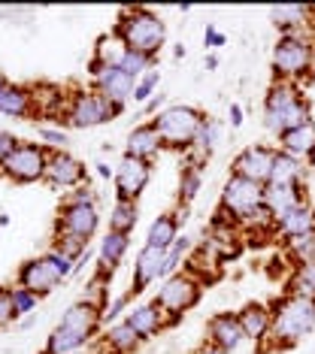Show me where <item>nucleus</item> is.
Masks as SVG:
<instances>
[{
  "mask_svg": "<svg viewBox=\"0 0 315 354\" xmlns=\"http://www.w3.org/2000/svg\"><path fill=\"white\" fill-rule=\"evenodd\" d=\"M306 185H264V206L270 209L273 221H282L291 209L303 203Z\"/></svg>",
  "mask_w": 315,
  "mask_h": 354,
  "instance_id": "f3484780",
  "label": "nucleus"
},
{
  "mask_svg": "<svg viewBox=\"0 0 315 354\" xmlns=\"http://www.w3.org/2000/svg\"><path fill=\"white\" fill-rule=\"evenodd\" d=\"M194 354H228V351H222V348H215V345H200V348L197 351H194Z\"/></svg>",
  "mask_w": 315,
  "mask_h": 354,
  "instance_id": "c03bdc74",
  "label": "nucleus"
},
{
  "mask_svg": "<svg viewBox=\"0 0 315 354\" xmlns=\"http://www.w3.org/2000/svg\"><path fill=\"white\" fill-rule=\"evenodd\" d=\"M200 281L191 276V272H176V276H167L164 285L158 288V297L155 303L164 309V315L170 318V324L173 321H179L185 312L194 309V306L200 303Z\"/></svg>",
  "mask_w": 315,
  "mask_h": 354,
  "instance_id": "0eeeda50",
  "label": "nucleus"
},
{
  "mask_svg": "<svg viewBox=\"0 0 315 354\" xmlns=\"http://www.w3.org/2000/svg\"><path fill=\"white\" fill-rule=\"evenodd\" d=\"M285 254L294 267L315 263V233H306V236H297V239H285Z\"/></svg>",
  "mask_w": 315,
  "mask_h": 354,
  "instance_id": "2f4dec72",
  "label": "nucleus"
},
{
  "mask_svg": "<svg viewBox=\"0 0 315 354\" xmlns=\"http://www.w3.org/2000/svg\"><path fill=\"white\" fill-rule=\"evenodd\" d=\"M315 149V122H306L300 127H291L288 133L279 136V151H285L291 158H309Z\"/></svg>",
  "mask_w": 315,
  "mask_h": 354,
  "instance_id": "5701e85b",
  "label": "nucleus"
},
{
  "mask_svg": "<svg viewBox=\"0 0 315 354\" xmlns=\"http://www.w3.org/2000/svg\"><path fill=\"white\" fill-rule=\"evenodd\" d=\"M237 318H240V324H242V333H246V339H255V342H267V339H270L273 309H267L264 303H246L237 312Z\"/></svg>",
  "mask_w": 315,
  "mask_h": 354,
  "instance_id": "a211bd4d",
  "label": "nucleus"
},
{
  "mask_svg": "<svg viewBox=\"0 0 315 354\" xmlns=\"http://www.w3.org/2000/svg\"><path fill=\"white\" fill-rule=\"evenodd\" d=\"M12 146H15L12 136H10V133H0V164H3V158L10 155V149H12Z\"/></svg>",
  "mask_w": 315,
  "mask_h": 354,
  "instance_id": "79ce46f5",
  "label": "nucleus"
},
{
  "mask_svg": "<svg viewBox=\"0 0 315 354\" xmlns=\"http://www.w3.org/2000/svg\"><path fill=\"white\" fill-rule=\"evenodd\" d=\"M127 245H131V233L109 230L107 236L100 239V263H103V267H116V263H121Z\"/></svg>",
  "mask_w": 315,
  "mask_h": 354,
  "instance_id": "7c9ffc66",
  "label": "nucleus"
},
{
  "mask_svg": "<svg viewBox=\"0 0 315 354\" xmlns=\"http://www.w3.org/2000/svg\"><path fill=\"white\" fill-rule=\"evenodd\" d=\"M82 164H79L76 158L64 155V151H55V155H48V167H46V179L52 185H58V188H70V185H79L82 182Z\"/></svg>",
  "mask_w": 315,
  "mask_h": 354,
  "instance_id": "aec40b11",
  "label": "nucleus"
},
{
  "mask_svg": "<svg viewBox=\"0 0 315 354\" xmlns=\"http://www.w3.org/2000/svg\"><path fill=\"white\" fill-rule=\"evenodd\" d=\"M34 109V94H28L24 88H15V85H6L3 94H0V112L3 115H12V118H21Z\"/></svg>",
  "mask_w": 315,
  "mask_h": 354,
  "instance_id": "c85d7f7f",
  "label": "nucleus"
},
{
  "mask_svg": "<svg viewBox=\"0 0 315 354\" xmlns=\"http://www.w3.org/2000/svg\"><path fill=\"white\" fill-rule=\"evenodd\" d=\"M116 67H121L127 76H134V79H140L145 70H152V58H145V55H140V52H131V49H125L121 52V58H118V64Z\"/></svg>",
  "mask_w": 315,
  "mask_h": 354,
  "instance_id": "f704fd0d",
  "label": "nucleus"
},
{
  "mask_svg": "<svg viewBox=\"0 0 315 354\" xmlns=\"http://www.w3.org/2000/svg\"><path fill=\"white\" fill-rule=\"evenodd\" d=\"M152 179V164L149 160H140V158H131L125 155L116 170V188H118V200H134L145 191V185Z\"/></svg>",
  "mask_w": 315,
  "mask_h": 354,
  "instance_id": "f8f14e48",
  "label": "nucleus"
},
{
  "mask_svg": "<svg viewBox=\"0 0 315 354\" xmlns=\"http://www.w3.org/2000/svg\"><path fill=\"white\" fill-rule=\"evenodd\" d=\"M288 294L306 297V300H315V263H303V267H294L288 279Z\"/></svg>",
  "mask_w": 315,
  "mask_h": 354,
  "instance_id": "473e14b6",
  "label": "nucleus"
},
{
  "mask_svg": "<svg viewBox=\"0 0 315 354\" xmlns=\"http://www.w3.org/2000/svg\"><path fill=\"white\" fill-rule=\"evenodd\" d=\"M140 342H143V336L136 333L127 321H118V324L109 327V333H107V348L112 354H131V351L140 348Z\"/></svg>",
  "mask_w": 315,
  "mask_h": 354,
  "instance_id": "bb28decb",
  "label": "nucleus"
},
{
  "mask_svg": "<svg viewBox=\"0 0 315 354\" xmlns=\"http://www.w3.org/2000/svg\"><path fill=\"white\" fill-rule=\"evenodd\" d=\"M222 43H224V37L218 34V30H215L213 25H209V28H206V46H209V49H218Z\"/></svg>",
  "mask_w": 315,
  "mask_h": 354,
  "instance_id": "a19ab883",
  "label": "nucleus"
},
{
  "mask_svg": "<svg viewBox=\"0 0 315 354\" xmlns=\"http://www.w3.org/2000/svg\"><path fill=\"white\" fill-rule=\"evenodd\" d=\"M97 230V206L94 203H67L61 212V236L88 243Z\"/></svg>",
  "mask_w": 315,
  "mask_h": 354,
  "instance_id": "4468645a",
  "label": "nucleus"
},
{
  "mask_svg": "<svg viewBox=\"0 0 315 354\" xmlns=\"http://www.w3.org/2000/svg\"><path fill=\"white\" fill-rule=\"evenodd\" d=\"M103 297H107V279H103V276H94L91 281H88V288H85L82 303L94 306V309H100V306H103Z\"/></svg>",
  "mask_w": 315,
  "mask_h": 354,
  "instance_id": "4c0bfd02",
  "label": "nucleus"
},
{
  "mask_svg": "<svg viewBox=\"0 0 315 354\" xmlns=\"http://www.w3.org/2000/svg\"><path fill=\"white\" fill-rule=\"evenodd\" d=\"M3 88H6V82H3V79H0V94H3Z\"/></svg>",
  "mask_w": 315,
  "mask_h": 354,
  "instance_id": "de8ad7c7",
  "label": "nucleus"
},
{
  "mask_svg": "<svg viewBox=\"0 0 315 354\" xmlns=\"http://www.w3.org/2000/svg\"><path fill=\"white\" fill-rule=\"evenodd\" d=\"M267 185H303L300 160L285 155V151H276V164H273V173H270V182Z\"/></svg>",
  "mask_w": 315,
  "mask_h": 354,
  "instance_id": "cd10ccee",
  "label": "nucleus"
},
{
  "mask_svg": "<svg viewBox=\"0 0 315 354\" xmlns=\"http://www.w3.org/2000/svg\"><path fill=\"white\" fill-rule=\"evenodd\" d=\"M204 122H206V118L200 115L194 106H182V103H179V106H167L152 124L158 127V133H161V140H164L167 149L188 151L194 146V140H197Z\"/></svg>",
  "mask_w": 315,
  "mask_h": 354,
  "instance_id": "39448f33",
  "label": "nucleus"
},
{
  "mask_svg": "<svg viewBox=\"0 0 315 354\" xmlns=\"http://www.w3.org/2000/svg\"><path fill=\"white\" fill-rule=\"evenodd\" d=\"M161 82V73H158V67H152V70H145V73L136 79V85H134V100L136 103H145V100H152L155 97V88Z\"/></svg>",
  "mask_w": 315,
  "mask_h": 354,
  "instance_id": "e433bc0d",
  "label": "nucleus"
},
{
  "mask_svg": "<svg viewBox=\"0 0 315 354\" xmlns=\"http://www.w3.org/2000/svg\"><path fill=\"white\" fill-rule=\"evenodd\" d=\"M276 233L282 239H297V236H306V233H315V206H309L303 200L282 221H276Z\"/></svg>",
  "mask_w": 315,
  "mask_h": 354,
  "instance_id": "4be33fe9",
  "label": "nucleus"
},
{
  "mask_svg": "<svg viewBox=\"0 0 315 354\" xmlns=\"http://www.w3.org/2000/svg\"><path fill=\"white\" fill-rule=\"evenodd\" d=\"M116 112L118 109L103 100L97 91H82V94H73V100L67 106V118L73 127H97V124L109 122Z\"/></svg>",
  "mask_w": 315,
  "mask_h": 354,
  "instance_id": "9b49d317",
  "label": "nucleus"
},
{
  "mask_svg": "<svg viewBox=\"0 0 315 354\" xmlns=\"http://www.w3.org/2000/svg\"><path fill=\"white\" fill-rule=\"evenodd\" d=\"M164 149V140H161L155 124H140L127 133V155L140 158V160H152L155 155H161Z\"/></svg>",
  "mask_w": 315,
  "mask_h": 354,
  "instance_id": "412c9836",
  "label": "nucleus"
},
{
  "mask_svg": "<svg viewBox=\"0 0 315 354\" xmlns=\"http://www.w3.org/2000/svg\"><path fill=\"white\" fill-rule=\"evenodd\" d=\"M15 315V306H12V291H6V288H0V327L10 324Z\"/></svg>",
  "mask_w": 315,
  "mask_h": 354,
  "instance_id": "ea45409f",
  "label": "nucleus"
},
{
  "mask_svg": "<svg viewBox=\"0 0 315 354\" xmlns=\"http://www.w3.org/2000/svg\"><path fill=\"white\" fill-rule=\"evenodd\" d=\"M206 342L215 345L222 351H237L242 342H246V333H242V324L237 318V312H215L206 324Z\"/></svg>",
  "mask_w": 315,
  "mask_h": 354,
  "instance_id": "ddd939ff",
  "label": "nucleus"
},
{
  "mask_svg": "<svg viewBox=\"0 0 315 354\" xmlns=\"http://www.w3.org/2000/svg\"><path fill=\"white\" fill-rule=\"evenodd\" d=\"M164 263H167V248H158V245H143V252L136 254V263H134V294L145 291L152 281H158L164 276Z\"/></svg>",
  "mask_w": 315,
  "mask_h": 354,
  "instance_id": "2eb2a0df",
  "label": "nucleus"
},
{
  "mask_svg": "<svg viewBox=\"0 0 315 354\" xmlns=\"http://www.w3.org/2000/svg\"><path fill=\"white\" fill-rule=\"evenodd\" d=\"M306 160H309V167H312V173H315V149H312V155L306 158Z\"/></svg>",
  "mask_w": 315,
  "mask_h": 354,
  "instance_id": "49530a36",
  "label": "nucleus"
},
{
  "mask_svg": "<svg viewBox=\"0 0 315 354\" xmlns=\"http://www.w3.org/2000/svg\"><path fill=\"white\" fill-rule=\"evenodd\" d=\"M127 324H131L136 333L143 336V339H149V336H155L161 333L167 324H170V318L164 315V309L152 300V303H143V306H136V309H131V315L125 318Z\"/></svg>",
  "mask_w": 315,
  "mask_h": 354,
  "instance_id": "6ab92c4d",
  "label": "nucleus"
},
{
  "mask_svg": "<svg viewBox=\"0 0 315 354\" xmlns=\"http://www.w3.org/2000/svg\"><path fill=\"white\" fill-rule=\"evenodd\" d=\"M273 73L282 82H303V76L312 73L315 67V37L312 28L303 30H291V34H282L273 46Z\"/></svg>",
  "mask_w": 315,
  "mask_h": 354,
  "instance_id": "7ed1b4c3",
  "label": "nucleus"
},
{
  "mask_svg": "<svg viewBox=\"0 0 315 354\" xmlns=\"http://www.w3.org/2000/svg\"><path fill=\"white\" fill-rule=\"evenodd\" d=\"M88 339H91V336H82V333H76V330H67V327L58 324L46 342V354H73V351L82 348Z\"/></svg>",
  "mask_w": 315,
  "mask_h": 354,
  "instance_id": "c756f323",
  "label": "nucleus"
},
{
  "mask_svg": "<svg viewBox=\"0 0 315 354\" xmlns=\"http://www.w3.org/2000/svg\"><path fill=\"white\" fill-rule=\"evenodd\" d=\"M134 224H136V203H134V200H116L112 215H109V230L131 233Z\"/></svg>",
  "mask_w": 315,
  "mask_h": 354,
  "instance_id": "72a5a7b5",
  "label": "nucleus"
},
{
  "mask_svg": "<svg viewBox=\"0 0 315 354\" xmlns=\"http://www.w3.org/2000/svg\"><path fill=\"white\" fill-rule=\"evenodd\" d=\"M43 136H46L48 142H67V136L58 133V131H43Z\"/></svg>",
  "mask_w": 315,
  "mask_h": 354,
  "instance_id": "37998d69",
  "label": "nucleus"
},
{
  "mask_svg": "<svg viewBox=\"0 0 315 354\" xmlns=\"http://www.w3.org/2000/svg\"><path fill=\"white\" fill-rule=\"evenodd\" d=\"M179 239V218L176 215H158L149 227V236H145V245H158V248H170Z\"/></svg>",
  "mask_w": 315,
  "mask_h": 354,
  "instance_id": "a878e982",
  "label": "nucleus"
},
{
  "mask_svg": "<svg viewBox=\"0 0 315 354\" xmlns=\"http://www.w3.org/2000/svg\"><path fill=\"white\" fill-rule=\"evenodd\" d=\"M39 303L37 294L24 291V288H12V306H15V315H28V312H34Z\"/></svg>",
  "mask_w": 315,
  "mask_h": 354,
  "instance_id": "58836bf2",
  "label": "nucleus"
},
{
  "mask_svg": "<svg viewBox=\"0 0 315 354\" xmlns=\"http://www.w3.org/2000/svg\"><path fill=\"white\" fill-rule=\"evenodd\" d=\"M306 122H312V118H309V103H306L300 85L276 79L267 88V97H264V127L270 133L282 136L291 127H300Z\"/></svg>",
  "mask_w": 315,
  "mask_h": 354,
  "instance_id": "f257e3e1",
  "label": "nucleus"
},
{
  "mask_svg": "<svg viewBox=\"0 0 315 354\" xmlns=\"http://www.w3.org/2000/svg\"><path fill=\"white\" fill-rule=\"evenodd\" d=\"M240 115H242L240 106H231V124H233V127H240V124H242V118H240Z\"/></svg>",
  "mask_w": 315,
  "mask_h": 354,
  "instance_id": "a18cd8bd",
  "label": "nucleus"
},
{
  "mask_svg": "<svg viewBox=\"0 0 315 354\" xmlns=\"http://www.w3.org/2000/svg\"><path fill=\"white\" fill-rule=\"evenodd\" d=\"M91 79H94V91L100 94L107 103H112L116 109H121L127 100H134V85L136 79L127 76L121 67H116V64H103V61H91Z\"/></svg>",
  "mask_w": 315,
  "mask_h": 354,
  "instance_id": "6e6552de",
  "label": "nucleus"
},
{
  "mask_svg": "<svg viewBox=\"0 0 315 354\" xmlns=\"http://www.w3.org/2000/svg\"><path fill=\"white\" fill-rule=\"evenodd\" d=\"M0 167H3V173L15 182L43 179L46 167H48V151L43 146H30V142H15Z\"/></svg>",
  "mask_w": 315,
  "mask_h": 354,
  "instance_id": "1a4fd4ad",
  "label": "nucleus"
},
{
  "mask_svg": "<svg viewBox=\"0 0 315 354\" xmlns=\"http://www.w3.org/2000/svg\"><path fill=\"white\" fill-rule=\"evenodd\" d=\"M312 12L309 6H297V3H285V6H273L270 10V19L282 34H291V30H303V28H312Z\"/></svg>",
  "mask_w": 315,
  "mask_h": 354,
  "instance_id": "b1692460",
  "label": "nucleus"
},
{
  "mask_svg": "<svg viewBox=\"0 0 315 354\" xmlns=\"http://www.w3.org/2000/svg\"><path fill=\"white\" fill-rule=\"evenodd\" d=\"M100 309H94V306H88V303H73L67 312H64V318H61V327H67V330H76V333H82V336H91L97 324H100Z\"/></svg>",
  "mask_w": 315,
  "mask_h": 354,
  "instance_id": "393cba45",
  "label": "nucleus"
},
{
  "mask_svg": "<svg viewBox=\"0 0 315 354\" xmlns=\"http://www.w3.org/2000/svg\"><path fill=\"white\" fill-rule=\"evenodd\" d=\"M200 182H204V170H200L197 164H188L182 170V179H179V197L188 203V200H194V194L200 191Z\"/></svg>",
  "mask_w": 315,
  "mask_h": 354,
  "instance_id": "c9c22d12",
  "label": "nucleus"
},
{
  "mask_svg": "<svg viewBox=\"0 0 315 354\" xmlns=\"http://www.w3.org/2000/svg\"><path fill=\"white\" fill-rule=\"evenodd\" d=\"M116 34H118L125 49L140 52V55H145V58H155V55L161 52V46H164L167 28L155 12L136 6V10H127L125 15H121Z\"/></svg>",
  "mask_w": 315,
  "mask_h": 354,
  "instance_id": "20e7f679",
  "label": "nucleus"
},
{
  "mask_svg": "<svg viewBox=\"0 0 315 354\" xmlns=\"http://www.w3.org/2000/svg\"><path fill=\"white\" fill-rule=\"evenodd\" d=\"M276 151L279 149H270V146H246L233 158L231 173L242 176V179H249V182L267 185L270 182V173H273V164H276Z\"/></svg>",
  "mask_w": 315,
  "mask_h": 354,
  "instance_id": "9d476101",
  "label": "nucleus"
},
{
  "mask_svg": "<svg viewBox=\"0 0 315 354\" xmlns=\"http://www.w3.org/2000/svg\"><path fill=\"white\" fill-rule=\"evenodd\" d=\"M315 327V300L297 294H285L273 303V327H270V345L273 348H291L303 339Z\"/></svg>",
  "mask_w": 315,
  "mask_h": 354,
  "instance_id": "f03ea898",
  "label": "nucleus"
},
{
  "mask_svg": "<svg viewBox=\"0 0 315 354\" xmlns=\"http://www.w3.org/2000/svg\"><path fill=\"white\" fill-rule=\"evenodd\" d=\"M61 281V276L52 270V263L46 261V257H37V261H28L19 272V288H24V291L43 297L48 291H55V285Z\"/></svg>",
  "mask_w": 315,
  "mask_h": 354,
  "instance_id": "dca6fc26",
  "label": "nucleus"
},
{
  "mask_svg": "<svg viewBox=\"0 0 315 354\" xmlns=\"http://www.w3.org/2000/svg\"><path fill=\"white\" fill-rule=\"evenodd\" d=\"M261 206H264V185L249 182V179H242V176L231 173V179L224 182V188H222V206H218V215L231 218L240 227V224Z\"/></svg>",
  "mask_w": 315,
  "mask_h": 354,
  "instance_id": "423d86ee",
  "label": "nucleus"
},
{
  "mask_svg": "<svg viewBox=\"0 0 315 354\" xmlns=\"http://www.w3.org/2000/svg\"><path fill=\"white\" fill-rule=\"evenodd\" d=\"M73 354H79V351H73Z\"/></svg>",
  "mask_w": 315,
  "mask_h": 354,
  "instance_id": "09e8293b",
  "label": "nucleus"
}]
</instances>
